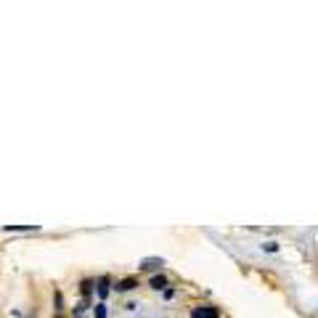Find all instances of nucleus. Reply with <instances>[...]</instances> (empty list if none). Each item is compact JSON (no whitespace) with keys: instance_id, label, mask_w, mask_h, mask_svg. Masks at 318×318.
Returning <instances> with one entry per match:
<instances>
[{"instance_id":"f257e3e1","label":"nucleus","mask_w":318,"mask_h":318,"mask_svg":"<svg viewBox=\"0 0 318 318\" xmlns=\"http://www.w3.org/2000/svg\"><path fill=\"white\" fill-rule=\"evenodd\" d=\"M191 318H220L215 305H196L191 308Z\"/></svg>"},{"instance_id":"f03ea898","label":"nucleus","mask_w":318,"mask_h":318,"mask_svg":"<svg viewBox=\"0 0 318 318\" xmlns=\"http://www.w3.org/2000/svg\"><path fill=\"white\" fill-rule=\"evenodd\" d=\"M96 292H98L101 300H106L109 292H112V278H109V276H101V278H98V284H96Z\"/></svg>"},{"instance_id":"7ed1b4c3","label":"nucleus","mask_w":318,"mask_h":318,"mask_svg":"<svg viewBox=\"0 0 318 318\" xmlns=\"http://www.w3.org/2000/svg\"><path fill=\"white\" fill-rule=\"evenodd\" d=\"M135 287H138V278H135V276L122 278V281H117V284H114V289H117V292H133Z\"/></svg>"},{"instance_id":"20e7f679","label":"nucleus","mask_w":318,"mask_h":318,"mask_svg":"<svg viewBox=\"0 0 318 318\" xmlns=\"http://www.w3.org/2000/svg\"><path fill=\"white\" fill-rule=\"evenodd\" d=\"M162 265H165L162 257H146V260H141V268L144 270H157V268H162Z\"/></svg>"},{"instance_id":"39448f33","label":"nucleus","mask_w":318,"mask_h":318,"mask_svg":"<svg viewBox=\"0 0 318 318\" xmlns=\"http://www.w3.org/2000/svg\"><path fill=\"white\" fill-rule=\"evenodd\" d=\"M148 287H151V289H167V276H162V273H157V276H151V278H148Z\"/></svg>"},{"instance_id":"423d86ee","label":"nucleus","mask_w":318,"mask_h":318,"mask_svg":"<svg viewBox=\"0 0 318 318\" xmlns=\"http://www.w3.org/2000/svg\"><path fill=\"white\" fill-rule=\"evenodd\" d=\"M93 287H96L93 278H85V281L80 284V292H82V297H85V300H90V294H93Z\"/></svg>"},{"instance_id":"0eeeda50","label":"nucleus","mask_w":318,"mask_h":318,"mask_svg":"<svg viewBox=\"0 0 318 318\" xmlns=\"http://www.w3.org/2000/svg\"><path fill=\"white\" fill-rule=\"evenodd\" d=\"M5 231H37V225H5Z\"/></svg>"},{"instance_id":"6e6552de","label":"nucleus","mask_w":318,"mask_h":318,"mask_svg":"<svg viewBox=\"0 0 318 318\" xmlns=\"http://www.w3.org/2000/svg\"><path fill=\"white\" fill-rule=\"evenodd\" d=\"M93 316L96 318H106V305L98 302V305H96V310H93Z\"/></svg>"},{"instance_id":"1a4fd4ad","label":"nucleus","mask_w":318,"mask_h":318,"mask_svg":"<svg viewBox=\"0 0 318 318\" xmlns=\"http://www.w3.org/2000/svg\"><path fill=\"white\" fill-rule=\"evenodd\" d=\"M263 249H268V252H276V249H278V246H276L273 242H268V244H263Z\"/></svg>"}]
</instances>
